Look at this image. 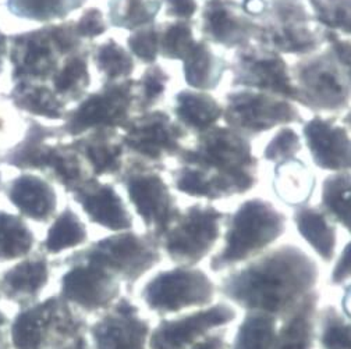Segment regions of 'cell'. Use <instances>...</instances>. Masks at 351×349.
<instances>
[{
	"instance_id": "cell-3",
	"label": "cell",
	"mask_w": 351,
	"mask_h": 349,
	"mask_svg": "<svg viewBox=\"0 0 351 349\" xmlns=\"http://www.w3.org/2000/svg\"><path fill=\"white\" fill-rule=\"evenodd\" d=\"M297 103L313 112L339 113L350 106L351 74L329 51L306 55L291 68Z\"/></svg>"
},
{
	"instance_id": "cell-41",
	"label": "cell",
	"mask_w": 351,
	"mask_h": 349,
	"mask_svg": "<svg viewBox=\"0 0 351 349\" xmlns=\"http://www.w3.org/2000/svg\"><path fill=\"white\" fill-rule=\"evenodd\" d=\"M170 75L159 64H151L136 81V105L134 107L141 113L152 110L165 96Z\"/></svg>"
},
{
	"instance_id": "cell-42",
	"label": "cell",
	"mask_w": 351,
	"mask_h": 349,
	"mask_svg": "<svg viewBox=\"0 0 351 349\" xmlns=\"http://www.w3.org/2000/svg\"><path fill=\"white\" fill-rule=\"evenodd\" d=\"M314 18L324 27L336 32L350 34L351 2L350 0H308Z\"/></svg>"
},
{
	"instance_id": "cell-39",
	"label": "cell",
	"mask_w": 351,
	"mask_h": 349,
	"mask_svg": "<svg viewBox=\"0 0 351 349\" xmlns=\"http://www.w3.org/2000/svg\"><path fill=\"white\" fill-rule=\"evenodd\" d=\"M315 299H308L304 308L285 326L272 349H310L313 338V311Z\"/></svg>"
},
{
	"instance_id": "cell-12",
	"label": "cell",
	"mask_w": 351,
	"mask_h": 349,
	"mask_svg": "<svg viewBox=\"0 0 351 349\" xmlns=\"http://www.w3.org/2000/svg\"><path fill=\"white\" fill-rule=\"evenodd\" d=\"M229 68L233 73L232 85L234 88L263 91L297 102L290 68L278 52L250 42L237 49Z\"/></svg>"
},
{
	"instance_id": "cell-6",
	"label": "cell",
	"mask_w": 351,
	"mask_h": 349,
	"mask_svg": "<svg viewBox=\"0 0 351 349\" xmlns=\"http://www.w3.org/2000/svg\"><path fill=\"white\" fill-rule=\"evenodd\" d=\"M286 229V217L271 202L250 199L240 205L232 216L223 250L212 260V269L219 270L267 248Z\"/></svg>"
},
{
	"instance_id": "cell-36",
	"label": "cell",
	"mask_w": 351,
	"mask_h": 349,
	"mask_svg": "<svg viewBox=\"0 0 351 349\" xmlns=\"http://www.w3.org/2000/svg\"><path fill=\"white\" fill-rule=\"evenodd\" d=\"M350 171H337L330 174L322 187V206L329 217L339 222L346 230H350Z\"/></svg>"
},
{
	"instance_id": "cell-27",
	"label": "cell",
	"mask_w": 351,
	"mask_h": 349,
	"mask_svg": "<svg viewBox=\"0 0 351 349\" xmlns=\"http://www.w3.org/2000/svg\"><path fill=\"white\" fill-rule=\"evenodd\" d=\"M229 63L216 55L204 39L197 40L191 52L183 60V74L186 82L197 91L208 92L221 85Z\"/></svg>"
},
{
	"instance_id": "cell-49",
	"label": "cell",
	"mask_w": 351,
	"mask_h": 349,
	"mask_svg": "<svg viewBox=\"0 0 351 349\" xmlns=\"http://www.w3.org/2000/svg\"><path fill=\"white\" fill-rule=\"evenodd\" d=\"M223 338L222 337H213L209 339H205L204 342H199L195 345L194 349H223Z\"/></svg>"
},
{
	"instance_id": "cell-22",
	"label": "cell",
	"mask_w": 351,
	"mask_h": 349,
	"mask_svg": "<svg viewBox=\"0 0 351 349\" xmlns=\"http://www.w3.org/2000/svg\"><path fill=\"white\" fill-rule=\"evenodd\" d=\"M148 324L137 318V309L123 300L114 315L93 328L97 349H144Z\"/></svg>"
},
{
	"instance_id": "cell-45",
	"label": "cell",
	"mask_w": 351,
	"mask_h": 349,
	"mask_svg": "<svg viewBox=\"0 0 351 349\" xmlns=\"http://www.w3.org/2000/svg\"><path fill=\"white\" fill-rule=\"evenodd\" d=\"M324 318L322 344L325 349H351L350 326L333 309H328Z\"/></svg>"
},
{
	"instance_id": "cell-4",
	"label": "cell",
	"mask_w": 351,
	"mask_h": 349,
	"mask_svg": "<svg viewBox=\"0 0 351 349\" xmlns=\"http://www.w3.org/2000/svg\"><path fill=\"white\" fill-rule=\"evenodd\" d=\"M324 31L301 0H271L254 40L279 55L306 56L321 49Z\"/></svg>"
},
{
	"instance_id": "cell-24",
	"label": "cell",
	"mask_w": 351,
	"mask_h": 349,
	"mask_svg": "<svg viewBox=\"0 0 351 349\" xmlns=\"http://www.w3.org/2000/svg\"><path fill=\"white\" fill-rule=\"evenodd\" d=\"M48 281L49 263L45 257L24 259L2 274L0 294L19 307L25 308L45 288Z\"/></svg>"
},
{
	"instance_id": "cell-30",
	"label": "cell",
	"mask_w": 351,
	"mask_h": 349,
	"mask_svg": "<svg viewBox=\"0 0 351 349\" xmlns=\"http://www.w3.org/2000/svg\"><path fill=\"white\" fill-rule=\"evenodd\" d=\"M297 230L321 257L330 260L336 248V230L330 224L328 213L317 207L301 206L294 213Z\"/></svg>"
},
{
	"instance_id": "cell-43",
	"label": "cell",
	"mask_w": 351,
	"mask_h": 349,
	"mask_svg": "<svg viewBox=\"0 0 351 349\" xmlns=\"http://www.w3.org/2000/svg\"><path fill=\"white\" fill-rule=\"evenodd\" d=\"M160 24H151L133 31L127 38L131 56H136L144 64H155L159 57Z\"/></svg>"
},
{
	"instance_id": "cell-19",
	"label": "cell",
	"mask_w": 351,
	"mask_h": 349,
	"mask_svg": "<svg viewBox=\"0 0 351 349\" xmlns=\"http://www.w3.org/2000/svg\"><path fill=\"white\" fill-rule=\"evenodd\" d=\"M73 199L81 205L93 223L112 231H124L133 227V217L114 187L99 183L97 177L75 190Z\"/></svg>"
},
{
	"instance_id": "cell-9",
	"label": "cell",
	"mask_w": 351,
	"mask_h": 349,
	"mask_svg": "<svg viewBox=\"0 0 351 349\" xmlns=\"http://www.w3.org/2000/svg\"><path fill=\"white\" fill-rule=\"evenodd\" d=\"M78 322L64 299L48 298L21 309L10 324L14 349H56L75 334Z\"/></svg>"
},
{
	"instance_id": "cell-15",
	"label": "cell",
	"mask_w": 351,
	"mask_h": 349,
	"mask_svg": "<svg viewBox=\"0 0 351 349\" xmlns=\"http://www.w3.org/2000/svg\"><path fill=\"white\" fill-rule=\"evenodd\" d=\"M213 296L210 280L199 270H173L155 277L144 289L149 308L159 312H178L208 303Z\"/></svg>"
},
{
	"instance_id": "cell-18",
	"label": "cell",
	"mask_w": 351,
	"mask_h": 349,
	"mask_svg": "<svg viewBox=\"0 0 351 349\" xmlns=\"http://www.w3.org/2000/svg\"><path fill=\"white\" fill-rule=\"evenodd\" d=\"M117 294L113 274L90 261L71 268L62 279V298L85 311L108 307Z\"/></svg>"
},
{
	"instance_id": "cell-33",
	"label": "cell",
	"mask_w": 351,
	"mask_h": 349,
	"mask_svg": "<svg viewBox=\"0 0 351 349\" xmlns=\"http://www.w3.org/2000/svg\"><path fill=\"white\" fill-rule=\"evenodd\" d=\"M34 244V233L21 217L0 210V263L25 257Z\"/></svg>"
},
{
	"instance_id": "cell-17",
	"label": "cell",
	"mask_w": 351,
	"mask_h": 349,
	"mask_svg": "<svg viewBox=\"0 0 351 349\" xmlns=\"http://www.w3.org/2000/svg\"><path fill=\"white\" fill-rule=\"evenodd\" d=\"M302 133L315 166L333 172L350 171L351 144L348 125L337 124L335 117L315 116L304 124Z\"/></svg>"
},
{
	"instance_id": "cell-25",
	"label": "cell",
	"mask_w": 351,
	"mask_h": 349,
	"mask_svg": "<svg viewBox=\"0 0 351 349\" xmlns=\"http://www.w3.org/2000/svg\"><path fill=\"white\" fill-rule=\"evenodd\" d=\"M40 170L48 172L71 194L94 177L90 166L71 144L49 145Z\"/></svg>"
},
{
	"instance_id": "cell-7",
	"label": "cell",
	"mask_w": 351,
	"mask_h": 349,
	"mask_svg": "<svg viewBox=\"0 0 351 349\" xmlns=\"http://www.w3.org/2000/svg\"><path fill=\"white\" fill-rule=\"evenodd\" d=\"M163 168V164L131 156L119 174V181L125 188L130 202L154 235H162L182 213L162 177Z\"/></svg>"
},
{
	"instance_id": "cell-2",
	"label": "cell",
	"mask_w": 351,
	"mask_h": 349,
	"mask_svg": "<svg viewBox=\"0 0 351 349\" xmlns=\"http://www.w3.org/2000/svg\"><path fill=\"white\" fill-rule=\"evenodd\" d=\"M317 280V266L310 256L294 246L269 253L225 283V292L233 300L269 313H279Z\"/></svg>"
},
{
	"instance_id": "cell-37",
	"label": "cell",
	"mask_w": 351,
	"mask_h": 349,
	"mask_svg": "<svg viewBox=\"0 0 351 349\" xmlns=\"http://www.w3.org/2000/svg\"><path fill=\"white\" fill-rule=\"evenodd\" d=\"M194 23L191 20H174L160 24L159 56L167 60H184L194 48Z\"/></svg>"
},
{
	"instance_id": "cell-52",
	"label": "cell",
	"mask_w": 351,
	"mask_h": 349,
	"mask_svg": "<svg viewBox=\"0 0 351 349\" xmlns=\"http://www.w3.org/2000/svg\"><path fill=\"white\" fill-rule=\"evenodd\" d=\"M344 309H346V313L348 315L350 313V292L347 289L346 292V300H344Z\"/></svg>"
},
{
	"instance_id": "cell-44",
	"label": "cell",
	"mask_w": 351,
	"mask_h": 349,
	"mask_svg": "<svg viewBox=\"0 0 351 349\" xmlns=\"http://www.w3.org/2000/svg\"><path fill=\"white\" fill-rule=\"evenodd\" d=\"M300 135L290 127H283L263 151V159L275 164L290 160L301 151Z\"/></svg>"
},
{
	"instance_id": "cell-35",
	"label": "cell",
	"mask_w": 351,
	"mask_h": 349,
	"mask_svg": "<svg viewBox=\"0 0 351 349\" xmlns=\"http://www.w3.org/2000/svg\"><path fill=\"white\" fill-rule=\"evenodd\" d=\"M86 2L88 0H8V8L20 18L47 23L66 18Z\"/></svg>"
},
{
	"instance_id": "cell-11",
	"label": "cell",
	"mask_w": 351,
	"mask_h": 349,
	"mask_svg": "<svg viewBox=\"0 0 351 349\" xmlns=\"http://www.w3.org/2000/svg\"><path fill=\"white\" fill-rule=\"evenodd\" d=\"M124 149L141 160L162 164L183 151L187 131L163 110H148L130 117L121 128Z\"/></svg>"
},
{
	"instance_id": "cell-28",
	"label": "cell",
	"mask_w": 351,
	"mask_h": 349,
	"mask_svg": "<svg viewBox=\"0 0 351 349\" xmlns=\"http://www.w3.org/2000/svg\"><path fill=\"white\" fill-rule=\"evenodd\" d=\"M173 112L180 125L197 134L215 127L223 117L221 103L208 92L197 90H183L176 95Z\"/></svg>"
},
{
	"instance_id": "cell-23",
	"label": "cell",
	"mask_w": 351,
	"mask_h": 349,
	"mask_svg": "<svg viewBox=\"0 0 351 349\" xmlns=\"http://www.w3.org/2000/svg\"><path fill=\"white\" fill-rule=\"evenodd\" d=\"M8 198L31 220L49 222L58 207V196L53 187L35 174H21L8 188Z\"/></svg>"
},
{
	"instance_id": "cell-50",
	"label": "cell",
	"mask_w": 351,
	"mask_h": 349,
	"mask_svg": "<svg viewBox=\"0 0 351 349\" xmlns=\"http://www.w3.org/2000/svg\"><path fill=\"white\" fill-rule=\"evenodd\" d=\"M6 51H8L6 39L2 34H0V71H2V67H3V60H5V56H6Z\"/></svg>"
},
{
	"instance_id": "cell-53",
	"label": "cell",
	"mask_w": 351,
	"mask_h": 349,
	"mask_svg": "<svg viewBox=\"0 0 351 349\" xmlns=\"http://www.w3.org/2000/svg\"><path fill=\"white\" fill-rule=\"evenodd\" d=\"M0 296H2V294H0Z\"/></svg>"
},
{
	"instance_id": "cell-14",
	"label": "cell",
	"mask_w": 351,
	"mask_h": 349,
	"mask_svg": "<svg viewBox=\"0 0 351 349\" xmlns=\"http://www.w3.org/2000/svg\"><path fill=\"white\" fill-rule=\"evenodd\" d=\"M85 259L106 272H114L125 280H136L159 260L152 241L133 233H123L95 242Z\"/></svg>"
},
{
	"instance_id": "cell-34",
	"label": "cell",
	"mask_w": 351,
	"mask_h": 349,
	"mask_svg": "<svg viewBox=\"0 0 351 349\" xmlns=\"http://www.w3.org/2000/svg\"><path fill=\"white\" fill-rule=\"evenodd\" d=\"M91 57L105 82L124 81L131 77L136 68L134 57L113 38L93 47Z\"/></svg>"
},
{
	"instance_id": "cell-31",
	"label": "cell",
	"mask_w": 351,
	"mask_h": 349,
	"mask_svg": "<svg viewBox=\"0 0 351 349\" xmlns=\"http://www.w3.org/2000/svg\"><path fill=\"white\" fill-rule=\"evenodd\" d=\"M16 105L35 116L60 120L67 114L66 103L56 95L52 86L42 82L21 81L13 92Z\"/></svg>"
},
{
	"instance_id": "cell-51",
	"label": "cell",
	"mask_w": 351,
	"mask_h": 349,
	"mask_svg": "<svg viewBox=\"0 0 351 349\" xmlns=\"http://www.w3.org/2000/svg\"><path fill=\"white\" fill-rule=\"evenodd\" d=\"M63 349H86V342L82 338H78L74 342H71L70 345L64 346Z\"/></svg>"
},
{
	"instance_id": "cell-5",
	"label": "cell",
	"mask_w": 351,
	"mask_h": 349,
	"mask_svg": "<svg viewBox=\"0 0 351 349\" xmlns=\"http://www.w3.org/2000/svg\"><path fill=\"white\" fill-rule=\"evenodd\" d=\"M86 47L75 31V21L27 32L14 40V74L21 81L51 79L69 55Z\"/></svg>"
},
{
	"instance_id": "cell-38",
	"label": "cell",
	"mask_w": 351,
	"mask_h": 349,
	"mask_svg": "<svg viewBox=\"0 0 351 349\" xmlns=\"http://www.w3.org/2000/svg\"><path fill=\"white\" fill-rule=\"evenodd\" d=\"M86 241V227L80 220V217L71 210V207H66L51 226L47 240L45 249L55 255L62 250L75 248Z\"/></svg>"
},
{
	"instance_id": "cell-21",
	"label": "cell",
	"mask_w": 351,
	"mask_h": 349,
	"mask_svg": "<svg viewBox=\"0 0 351 349\" xmlns=\"http://www.w3.org/2000/svg\"><path fill=\"white\" fill-rule=\"evenodd\" d=\"M90 166L94 177L119 176L124 166L121 134L114 128L91 129L71 142Z\"/></svg>"
},
{
	"instance_id": "cell-8",
	"label": "cell",
	"mask_w": 351,
	"mask_h": 349,
	"mask_svg": "<svg viewBox=\"0 0 351 349\" xmlns=\"http://www.w3.org/2000/svg\"><path fill=\"white\" fill-rule=\"evenodd\" d=\"M222 118L229 128L247 138L275 127L304 121L294 102L279 95L248 88H239L226 95Z\"/></svg>"
},
{
	"instance_id": "cell-1",
	"label": "cell",
	"mask_w": 351,
	"mask_h": 349,
	"mask_svg": "<svg viewBox=\"0 0 351 349\" xmlns=\"http://www.w3.org/2000/svg\"><path fill=\"white\" fill-rule=\"evenodd\" d=\"M176 159L179 167L171 171L173 185L190 196L215 201L256 185L258 159L251 141L229 127L215 125L197 134L195 144Z\"/></svg>"
},
{
	"instance_id": "cell-32",
	"label": "cell",
	"mask_w": 351,
	"mask_h": 349,
	"mask_svg": "<svg viewBox=\"0 0 351 349\" xmlns=\"http://www.w3.org/2000/svg\"><path fill=\"white\" fill-rule=\"evenodd\" d=\"M160 9V0H109L108 18L116 28L136 31L154 24Z\"/></svg>"
},
{
	"instance_id": "cell-10",
	"label": "cell",
	"mask_w": 351,
	"mask_h": 349,
	"mask_svg": "<svg viewBox=\"0 0 351 349\" xmlns=\"http://www.w3.org/2000/svg\"><path fill=\"white\" fill-rule=\"evenodd\" d=\"M136 105V79L105 82L102 88L85 96L67 112L62 127L66 135L80 137L91 129L123 128Z\"/></svg>"
},
{
	"instance_id": "cell-26",
	"label": "cell",
	"mask_w": 351,
	"mask_h": 349,
	"mask_svg": "<svg viewBox=\"0 0 351 349\" xmlns=\"http://www.w3.org/2000/svg\"><path fill=\"white\" fill-rule=\"evenodd\" d=\"M315 187V174L302 160L293 157L275 164L274 191L282 202L301 206L311 199Z\"/></svg>"
},
{
	"instance_id": "cell-29",
	"label": "cell",
	"mask_w": 351,
	"mask_h": 349,
	"mask_svg": "<svg viewBox=\"0 0 351 349\" xmlns=\"http://www.w3.org/2000/svg\"><path fill=\"white\" fill-rule=\"evenodd\" d=\"M90 56V47L69 55L51 78L53 83L52 90L64 103L80 102L85 98L86 90L91 85L90 68H88Z\"/></svg>"
},
{
	"instance_id": "cell-47",
	"label": "cell",
	"mask_w": 351,
	"mask_h": 349,
	"mask_svg": "<svg viewBox=\"0 0 351 349\" xmlns=\"http://www.w3.org/2000/svg\"><path fill=\"white\" fill-rule=\"evenodd\" d=\"M165 14L174 20H191L198 12L197 0H160Z\"/></svg>"
},
{
	"instance_id": "cell-16",
	"label": "cell",
	"mask_w": 351,
	"mask_h": 349,
	"mask_svg": "<svg viewBox=\"0 0 351 349\" xmlns=\"http://www.w3.org/2000/svg\"><path fill=\"white\" fill-rule=\"evenodd\" d=\"M259 24L237 0H206L202 9L204 40L239 49L255 39Z\"/></svg>"
},
{
	"instance_id": "cell-40",
	"label": "cell",
	"mask_w": 351,
	"mask_h": 349,
	"mask_svg": "<svg viewBox=\"0 0 351 349\" xmlns=\"http://www.w3.org/2000/svg\"><path fill=\"white\" fill-rule=\"evenodd\" d=\"M275 320L263 313L248 316L241 324L234 349H272L276 339Z\"/></svg>"
},
{
	"instance_id": "cell-20",
	"label": "cell",
	"mask_w": 351,
	"mask_h": 349,
	"mask_svg": "<svg viewBox=\"0 0 351 349\" xmlns=\"http://www.w3.org/2000/svg\"><path fill=\"white\" fill-rule=\"evenodd\" d=\"M236 312L226 307L217 305L208 311L162 323L152 334L151 349H184L208 330L232 322Z\"/></svg>"
},
{
	"instance_id": "cell-48",
	"label": "cell",
	"mask_w": 351,
	"mask_h": 349,
	"mask_svg": "<svg viewBox=\"0 0 351 349\" xmlns=\"http://www.w3.org/2000/svg\"><path fill=\"white\" fill-rule=\"evenodd\" d=\"M350 268H351V263H350V245H346L343 253H341V257L339 260V263L333 272V276H332V281L333 283H340L346 279L350 277Z\"/></svg>"
},
{
	"instance_id": "cell-13",
	"label": "cell",
	"mask_w": 351,
	"mask_h": 349,
	"mask_svg": "<svg viewBox=\"0 0 351 349\" xmlns=\"http://www.w3.org/2000/svg\"><path fill=\"white\" fill-rule=\"evenodd\" d=\"M223 217L225 214L213 206H190L162 234L166 252L179 263L193 265L199 261L221 234Z\"/></svg>"
},
{
	"instance_id": "cell-46",
	"label": "cell",
	"mask_w": 351,
	"mask_h": 349,
	"mask_svg": "<svg viewBox=\"0 0 351 349\" xmlns=\"http://www.w3.org/2000/svg\"><path fill=\"white\" fill-rule=\"evenodd\" d=\"M109 29V23L106 21L104 13L98 8H88L75 21V31L78 36L85 40L91 42L93 39L104 35Z\"/></svg>"
}]
</instances>
